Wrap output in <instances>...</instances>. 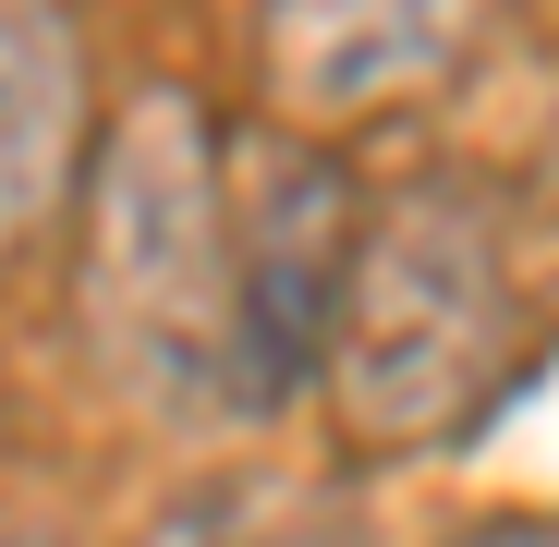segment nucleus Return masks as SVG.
<instances>
[{
  "label": "nucleus",
  "mask_w": 559,
  "mask_h": 547,
  "mask_svg": "<svg viewBox=\"0 0 559 547\" xmlns=\"http://www.w3.org/2000/svg\"><path fill=\"white\" fill-rule=\"evenodd\" d=\"M219 195H231V329H243V378L255 414L317 390V353L353 281V231H365V182L341 134L305 122H231L219 134Z\"/></svg>",
  "instance_id": "3"
},
{
  "label": "nucleus",
  "mask_w": 559,
  "mask_h": 547,
  "mask_svg": "<svg viewBox=\"0 0 559 547\" xmlns=\"http://www.w3.org/2000/svg\"><path fill=\"white\" fill-rule=\"evenodd\" d=\"M511 365H523V267H511L499 195L475 170H414L390 195H365L353 281L317 353L341 450L426 463L511 402Z\"/></svg>",
  "instance_id": "1"
},
{
  "label": "nucleus",
  "mask_w": 559,
  "mask_h": 547,
  "mask_svg": "<svg viewBox=\"0 0 559 547\" xmlns=\"http://www.w3.org/2000/svg\"><path fill=\"white\" fill-rule=\"evenodd\" d=\"M499 37V0H255V98L267 122L365 134L426 110Z\"/></svg>",
  "instance_id": "4"
},
{
  "label": "nucleus",
  "mask_w": 559,
  "mask_h": 547,
  "mask_svg": "<svg viewBox=\"0 0 559 547\" xmlns=\"http://www.w3.org/2000/svg\"><path fill=\"white\" fill-rule=\"evenodd\" d=\"M85 341L98 378L146 426L255 414L243 329H231V195L219 122L195 85H146L85 134Z\"/></svg>",
  "instance_id": "2"
},
{
  "label": "nucleus",
  "mask_w": 559,
  "mask_h": 547,
  "mask_svg": "<svg viewBox=\"0 0 559 547\" xmlns=\"http://www.w3.org/2000/svg\"><path fill=\"white\" fill-rule=\"evenodd\" d=\"M158 547H365V523H353V499H329V487H293V475H231V487H195L170 523H158Z\"/></svg>",
  "instance_id": "6"
},
{
  "label": "nucleus",
  "mask_w": 559,
  "mask_h": 547,
  "mask_svg": "<svg viewBox=\"0 0 559 547\" xmlns=\"http://www.w3.org/2000/svg\"><path fill=\"white\" fill-rule=\"evenodd\" d=\"M450 547H559V511H511V523H475V535H450Z\"/></svg>",
  "instance_id": "7"
},
{
  "label": "nucleus",
  "mask_w": 559,
  "mask_h": 547,
  "mask_svg": "<svg viewBox=\"0 0 559 547\" xmlns=\"http://www.w3.org/2000/svg\"><path fill=\"white\" fill-rule=\"evenodd\" d=\"M73 158H85V49L61 0H0V255L49 219Z\"/></svg>",
  "instance_id": "5"
},
{
  "label": "nucleus",
  "mask_w": 559,
  "mask_h": 547,
  "mask_svg": "<svg viewBox=\"0 0 559 547\" xmlns=\"http://www.w3.org/2000/svg\"><path fill=\"white\" fill-rule=\"evenodd\" d=\"M0 547H49V535H0Z\"/></svg>",
  "instance_id": "8"
}]
</instances>
